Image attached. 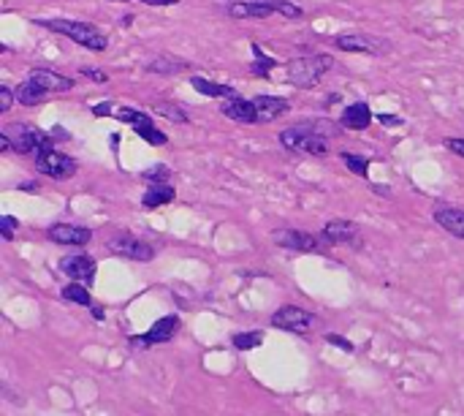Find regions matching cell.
Listing matches in <instances>:
<instances>
[{
	"label": "cell",
	"mask_w": 464,
	"mask_h": 416,
	"mask_svg": "<svg viewBox=\"0 0 464 416\" xmlns=\"http://www.w3.org/2000/svg\"><path fill=\"white\" fill-rule=\"evenodd\" d=\"M337 126H332L329 120H320V123H299V126H291V128L280 131V144L288 150V153H307V156H329V139L326 133H337Z\"/></svg>",
	"instance_id": "obj_1"
},
{
	"label": "cell",
	"mask_w": 464,
	"mask_h": 416,
	"mask_svg": "<svg viewBox=\"0 0 464 416\" xmlns=\"http://www.w3.org/2000/svg\"><path fill=\"white\" fill-rule=\"evenodd\" d=\"M180 326H182L180 316H163V319H157L153 326L144 332V338L150 340V346H153V343H169V340L180 332Z\"/></svg>",
	"instance_id": "obj_18"
},
{
	"label": "cell",
	"mask_w": 464,
	"mask_h": 416,
	"mask_svg": "<svg viewBox=\"0 0 464 416\" xmlns=\"http://www.w3.org/2000/svg\"><path fill=\"white\" fill-rule=\"evenodd\" d=\"M372 117H375V115H372L370 106H367L364 101L347 103V106H345V112H342V128H347V131H364V128H370Z\"/></svg>",
	"instance_id": "obj_16"
},
{
	"label": "cell",
	"mask_w": 464,
	"mask_h": 416,
	"mask_svg": "<svg viewBox=\"0 0 464 416\" xmlns=\"http://www.w3.org/2000/svg\"><path fill=\"white\" fill-rule=\"evenodd\" d=\"M106 248L112 253H117V256L130 258V261H150V258H155L153 245L139 240V237H133V234H114L112 240H106Z\"/></svg>",
	"instance_id": "obj_7"
},
{
	"label": "cell",
	"mask_w": 464,
	"mask_h": 416,
	"mask_svg": "<svg viewBox=\"0 0 464 416\" xmlns=\"http://www.w3.org/2000/svg\"><path fill=\"white\" fill-rule=\"evenodd\" d=\"M38 28L52 33H60L65 38L76 41L79 47H87L90 52H103L109 47V35L103 31H98L95 25L87 22H76V19H35Z\"/></svg>",
	"instance_id": "obj_2"
},
{
	"label": "cell",
	"mask_w": 464,
	"mask_h": 416,
	"mask_svg": "<svg viewBox=\"0 0 464 416\" xmlns=\"http://www.w3.org/2000/svg\"><path fill=\"white\" fill-rule=\"evenodd\" d=\"M14 101H17V96H14V90L3 85V88H0V112L6 115V112L11 109V103H14Z\"/></svg>",
	"instance_id": "obj_33"
},
{
	"label": "cell",
	"mask_w": 464,
	"mask_h": 416,
	"mask_svg": "<svg viewBox=\"0 0 464 416\" xmlns=\"http://www.w3.org/2000/svg\"><path fill=\"white\" fill-rule=\"evenodd\" d=\"M272 240L277 242L280 248H288V251H299V253H312L318 251V240L307 234V231H299V228H275L272 231Z\"/></svg>",
	"instance_id": "obj_10"
},
{
	"label": "cell",
	"mask_w": 464,
	"mask_h": 416,
	"mask_svg": "<svg viewBox=\"0 0 464 416\" xmlns=\"http://www.w3.org/2000/svg\"><path fill=\"white\" fill-rule=\"evenodd\" d=\"M93 316H95V321H103V308L93 305Z\"/></svg>",
	"instance_id": "obj_41"
},
{
	"label": "cell",
	"mask_w": 464,
	"mask_h": 416,
	"mask_svg": "<svg viewBox=\"0 0 464 416\" xmlns=\"http://www.w3.org/2000/svg\"><path fill=\"white\" fill-rule=\"evenodd\" d=\"M320 242L323 245H340V242H353V245H361V237H359V226L350 224V221H329L320 231Z\"/></svg>",
	"instance_id": "obj_13"
},
{
	"label": "cell",
	"mask_w": 464,
	"mask_h": 416,
	"mask_svg": "<svg viewBox=\"0 0 464 416\" xmlns=\"http://www.w3.org/2000/svg\"><path fill=\"white\" fill-rule=\"evenodd\" d=\"M46 237L58 245H74V248H82L93 240V231L85 228V226H74V224H55L46 228Z\"/></svg>",
	"instance_id": "obj_12"
},
{
	"label": "cell",
	"mask_w": 464,
	"mask_h": 416,
	"mask_svg": "<svg viewBox=\"0 0 464 416\" xmlns=\"http://www.w3.org/2000/svg\"><path fill=\"white\" fill-rule=\"evenodd\" d=\"M93 115H98V117H106V115H112V103H109V101H103V103H95Z\"/></svg>",
	"instance_id": "obj_38"
},
{
	"label": "cell",
	"mask_w": 464,
	"mask_h": 416,
	"mask_svg": "<svg viewBox=\"0 0 464 416\" xmlns=\"http://www.w3.org/2000/svg\"><path fill=\"white\" fill-rule=\"evenodd\" d=\"M82 74L87 76V79H93V82H109V74H103V71H98V68H82Z\"/></svg>",
	"instance_id": "obj_36"
},
{
	"label": "cell",
	"mask_w": 464,
	"mask_h": 416,
	"mask_svg": "<svg viewBox=\"0 0 464 416\" xmlns=\"http://www.w3.org/2000/svg\"><path fill=\"white\" fill-rule=\"evenodd\" d=\"M14 226H17V218H11V215H3V218H0V234H3L6 242L14 240Z\"/></svg>",
	"instance_id": "obj_32"
},
{
	"label": "cell",
	"mask_w": 464,
	"mask_h": 416,
	"mask_svg": "<svg viewBox=\"0 0 464 416\" xmlns=\"http://www.w3.org/2000/svg\"><path fill=\"white\" fill-rule=\"evenodd\" d=\"M252 103H255V109H258V123H272V120L282 117V115L291 109V103H288L285 98L264 96V93L252 98Z\"/></svg>",
	"instance_id": "obj_15"
},
{
	"label": "cell",
	"mask_w": 464,
	"mask_h": 416,
	"mask_svg": "<svg viewBox=\"0 0 464 416\" xmlns=\"http://www.w3.org/2000/svg\"><path fill=\"white\" fill-rule=\"evenodd\" d=\"M223 115L234 123H242V126H255L258 123V109L252 103V98H225L223 101Z\"/></svg>",
	"instance_id": "obj_14"
},
{
	"label": "cell",
	"mask_w": 464,
	"mask_h": 416,
	"mask_svg": "<svg viewBox=\"0 0 464 416\" xmlns=\"http://www.w3.org/2000/svg\"><path fill=\"white\" fill-rule=\"evenodd\" d=\"M225 14L231 19H266L272 14H277L275 8V0H252V3H245V0H234Z\"/></svg>",
	"instance_id": "obj_11"
},
{
	"label": "cell",
	"mask_w": 464,
	"mask_h": 416,
	"mask_svg": "<svg viewBox=\"0 0 464 416\" xmlns=\"http://www.w3.org/2000/svg\"><path fill=\"white\" fill-rule=\"evenodd\" d=\"M35 169L44 174V177H52V180H68L76 174V160L65 153H58L55 147H46V150H38L35 153Z\"/></svg>",
	"instance_id": "obj_6"
},
{
	"label": "cell",
	"mask_w": 464,
	"mask_h": 416,
	"mask_svg": "<svg viewBox=\"0 0 464 416\" xmlns=\"http://www.w3.org/2000/svg\"><path fill=\"white\" fill-rule=\"evenodd\" d=\"M31 79H35V82H38L41 88H46L49 93H65V90L74 88V79L62 76V74L52 71V68H33Z\"/></svg>",
	"instance_id": "obj_17"
},
{
	"label": "cell",
	"mask_w": 464,
	"mask_h": 416,
	"mask_svg": "<svg viewBox=\"0 0 464 416\" xmlns=\"http://www.w3.org/2000/svg\"><path fill=\"white\" fill-rule=\"evenodd\" d=\"M231 343H234V349H239V351H250V349H255V346L264 343V332H258V329H252V332H237V335L231 338Z\"/></svg>",
	"instance_id": "obj_27"
},
{
	"label": "cell",
	"mask_w": 464,
	"mask_h": 416,
	"mask_svg": "<svg viewBox=\"0 0 464 416\" xmlns=\"http://www.w3.org/2000/svg\"><path fill=\"white\" fill-rule=\"evenodd\" d=\"M109 3H130V0H109Z\"/></svg>",
	"instance_id": "obj_42"
},
{
	"label": "cell",
	"mask_w": 464,
	"mask_h": 416,
	"mask_svg": "<svg viewBox=\"0 0 464 416\" xmlns=\"http://www.w3.org/2000/svg\"><path fill=\"white\" fill-rule=\"evenodd\" d=\"M190 85H193L201 96H207V98H237L239 96L231 85H217V82H209V79H204V76H198V74L190 76Z\"/></svg>",
	"instance_id": "obj_22"
},
{
	"label": "cell",
	"mask_w": 464,
	"mask_h": 416,
	"mask_svg": "<svg viewBox=\"0 0 464 416\" xmlns=\"http://www.w3.org/2000/svg\"><path fill=\"white\" fill-rule=\"evenodd\" d=\"M250 49H252V58H255L252 65H250L252 76H264V79H266V76H269V71H272V68H277V60H275V58H269V55H266L258 44H252Z\"/></svg>",
	"instance_id": "obj_24"
},
{
	"label": "cell",
	"mask_w": 464,
	"mask_h": 416,
	"mask_svg": "<svg viewBox=\"0 0 464 416\" xmlns=\"http://www.w3.org/2000/svg\"><path fill=\"white\" fill-rule=\"evenodd\" d=\"M334 47L342 49V52H353V55H372V58H380V55H388L391 52V41L380 38V35H372V33H342V35H334Z\"/></svg>",
	"instance_id": "obj_4"
},
{
	"label": "cell",
	"mask_w": 464,
	"mask_h": 416,
	"mask_svg": "<svg viewBox=\"0 0 464 416\" xmlns=\"http://www.w3.org/2000/svg\"><path fill=\"white\" fill-rule=\"evenodd\" d=\"M95 269H98V264L87 253H71V256L60 258V272H65L71 281H79V283H93Z\"/></svg>",
	"instance_id": "obj_9"
},
{
	"label": "cell",
	"mask_w": 464,
	"mask_h": 416,
	"mask_svg": "<svg viewBox=\"0 0 464 416\" xmlns=\"http://www.w3.org/2000/svg\"><path fill=\"white\" fill-rule=\"evenodd\" d=\"M326 340H329V343H332V346H337V349H342V351H353V343H350V340H345V338H340V335H334V332H332V335H326Z\"/></svg>",
	"instance_id": "obj_35"
},
{
	"label": "cell",
	"mask_w": 464,
	"mask_h": 416,
	"mask_svg": "<svg viewBox=\"0 0 464 416\" xmlns=\"http://www.w3.org/2000/svg\"><path fill=\"white\" fill-rule=\"evenodd\" d=\"M312 324H315V316L299 305H282L272 316V326L285 329V332H296V335H304Z\"/></svg>",
	"instance_id": "obj_8"
},
{
	"label": "cell",
	"mask_w": 464,
	"mask_h": 416,
	"mask_svg": "<svg viewBox=\"0 0 464 416\" xmlns=\"http://www.w3.org/2000/svg\"><path fill=\"white\" fill-rule=\"evenodd\" d=\"M383 126H391V128H399V126H404V120L402 117H397V115H375Z\"/></svg>",
	"instance_id": "obj_37"
},
{
	"label": "cell",
	"mask_w": 464,
	"mask_h": 416,
	"mask_svg": "<svg viewBox=\"0 0 464 416\" xmlns=\"http://www.w3.org/2000/svg\"><path fill=\"white\" fill-rule=\"evenodd\" d=\"M14 96H17V103H22V106H38V103H44L46 98L52 96L46 88H41L35 79H25V82H19L17 88H14Z\"/></svg>",
	"instance_id": "obj_20"
},
{
	"label": "cell",
	"mask_w": 464,
	"mask_h": 416,
	"mask_svg": "<svg viewBox=\"0 0 464 416\" xmlns=\"http://www.w3.org/2000/svg\"><path fill=\"white\" fill-rule=\"evenodd\" d=\"M334 65V58L320 52V55H304V58H293L291 63L285 65V79L293 85V88H302V90H309L315 88L326 74L329 68Z\"/></svg>",
	"instance_id": "obj_3"
},
{
	"label": "cell",
	"mask_w": 464,
	"mask_h": 416,
	"mask_svg": "<svg viewBox=\"0 0 464 416\" xmlns=\"http://www.w3.org/2000/svg\"><path fill=\"white\" fill-rule=\"evenodd\" d=\"M174 185H169V180H160V183H150V188L141 199V207L144 210H155V207H163L169 201H174Z\"/></svg>",
	"instance_id": "obj_21"
},
{
	"label": "cell",
	"mask_w": 464,
	"mask_h": 416,
	"mask_svg": "<svg viewBox=\"0 0 464 416\" xmlns=\"http://www.w3.org/2000/svg\"><path fill=\"white\" fill-rule=\"evenodd\" d=\"M114 117H117L120 123H128V126H141L144 120H150V115H144V112H139V109H128V106H120V109L114 112Z\"/></svg>",
	"instance_id": "obj_30"
},
{
	"label": "cell",
	"mask_w": 464,
	"mask_h": 416,
	"mask_svg": "<svg viewBox=\"0 0 464 416\" xmlns=\"http://www.w3.org/2000/svg\"><path fill=\"white\" fill-rule=\"evenodd\" d=\"M62 299H68V302H76V305H85V308H90V305H93V297H90V291H87V286H82L79 281H76V283H68V286H62Z\"/></svg>",
	"instance_id": "obj_26"
},
{
	"label": "cell",
	"mask_w": 464,
	"mask_h": 416,
	"mask_svg": "<svg viewBox=\"0 0 464 416\" xmlns=\"http://www.w3.org/2000/svg\"><path fill=\"white\" fill-rule=\"evenodd\" d=\"M185 68H187V60L171 58V55H166V52L147 63V71H150V74H157V76H174L177 71H185Z\"/></svg>",
	"instance_id": "obj_23"
},
{
	"label": "cell",
	"mask_w": 464,
	"mask_h": 416,
	"mask_svg": "<svg viewBox=\"0 0 464 416\" xmlns=\"http://www.w3.org/2000/svg\"><path fill=\"white\" fill-rule=\"evenodd\" d=\"M3 133L11 139V147H14V153H19V156H31V153H38V150L52 147L49 133L33 128V126H28V123H11V126L3 128Z\"/></svg>",
	"instance_id": "obj_5"
},
{
	"label": "cell",
	"mask_w": 464,
	"mask_h": 416,
	"mask_svg": "<svg viewBox=\"0 0 464 416\" xmlns=\"http://www.w3.org/2000/svg\"><path fill=\"white\" fill-rule=\"evenodd\" d=\"M434 224L442 226L448 234L464 240V210H456V207H437V210H434Z\"/></svg>",
	"instance_id": "obj_19"
},
{
	"label": "cell",
	"mask_w": 464,
	"mask_h": 416,
	"mask_svg": "<svg viewBox=\"0 0 464 416\" xmlns=\"http://www.w3.org/2000/svg\"><path fill=\"white\" fill-rule=\"evenodd\" d=\"M442 144H445V150H451V153H456V156H462L464 158V139L448 136V139H442Z\"/></svg>",
	"instance_id": "obj_34"
},
{
	"label": "cell",
	"mask_w": 464,
	"mask_h": 416,
	"mask_svg": "<svg viewBox=\"0 0 464 416\" xmlns=\"http://www.w3.org/2000/svg\"><path fill=\"white\" fill-rule=\"evenodd\" d=\"M340 158L342 163L347 166V172H353V174H359V177H367V172H370V158H364V156H359V153H342Z\"/></svg>",
	"instance_id": "obj_28"
},
{
	"label": "cell",
	"mask_w": 464,
	"mask_h": 416,
	"mask_svg": "<svg viewBox=\"0 0 464 416\" xmlns=\"http://www.w3.org/2000/svg\"><path fill=\"white\" fill-rule=\"evenodd\" d=\"M133 128H136V133H139V136H141V139H144L147 144H153V147H163V144L169 142L163 131H160V128H155L153 117H150V120H144L141 126H133Z\"/></svg>",
	"instance_id": "obj_25"
},
{
	"label": "cell",
	"mask_w": 464,
	"mask_h": 416,
	"mask_svg": "<svg viewBox=\"0 0 464 416\" xmlns=\"http://www.w3.org/2000/svg\"><path fill=\"white\" fill-rule=\"evenodd\" d=\"M139 3H144V6H174L180 0H139Z\"/></svg>",
	"instance_id": "obj_39"
},
{
	"label": "cell",
	"mask_w": 464,
	"mask_h": 416,
	"mask_svg": "<svg viewBox=\"0 0 464 416\" xmlns=\"http://www.w3.org/2000/svg\"><path fill=\"white\" fill-rule=\"evenodd\" d=\"M370 188L375 193H380V196H391V191H388V188H380V185H375V183H370Z\"/></svg>",
	"instance_id": "obj_40"
},
{
	"label": "cell",
	"mask_w": 464,
	"mask_h": 416,
	"mask_svg": "<svg viewBox=\"0 0 464 416\" xmlns=\"http://www.w3.org/2000/svg\"><path fill=\"white\" fill-rule=\"evenodd\" d=\"M153 112L155 115H160V117H166V120H171V123H187L185 109L177 106V103H155Z\"/></svg>",
	"instance_id": "obj_29"
},
{
	"label": "cell",
	"mask_w": 464,
	"mask_h": 416,
	"mask_svg": "<svg viewBox=\"0 0 464 416\" xmlns=\"http://www.w3.org/2000/svg\"><path fill=\"white\" fill-rule=\"evenodd\" d=\"M169 177H171V169L163 166V163H157V166H153V169H144V172H141V180H153V183L169 180Z\"/></svg>",
	"instance_id": "obj_31"
}]
</instances>
